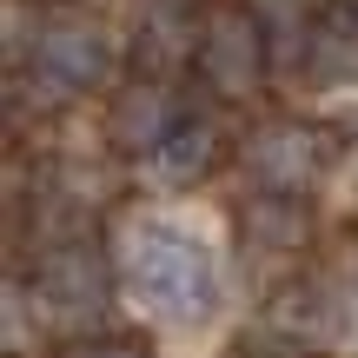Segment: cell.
Returning <instances> with one entry per match:
<instances>
[{"mask_svg":"<svg viewBox=\"0 0 358 358\" xmlns=\"http://www.w3.org/2000/svg\"><path fill=\"white\" fill-rule=\"evenodd\" d=\"M47 332H53V325H47V312L34 306L27 279H13V285H7V352H13V358L40 352V345H47Z\"/></svg>","mask_w":358,"mask_h":358,"instance_id":"obj_11","label":"cell"},{"mask_svg":"<svg viewBox=\"0 0 358 358\" xmlns=\"http://www.w3.org/2000/svg\"><path fill=\"white\" fill-rule=\"evenodd\" d=\"M179 7H192V0H179Z\"/></svg>","mask_w":358,"mask_h":358,"instance_id":"obj_16","label":"cell"},{"mask_svg":"<svg viewBox=\"0 0 358 358\" xmlns=\"http://www.w3.org/2000/svg\"><path fill=\"white\" fill-rule=\"evenodd\" d=\"M219 153H226V127H219L213 113H186V120L166 133V140H159V153L140 159V179H146L153 192L199 186V179L219 166Z\"/></svg>","mask_w":358,"mask_h":358,"instance_id":"obj_7","label":"cell"},{"mask_svg":"<svg viewBox=\"0 0 358 358\" xmlns=\"http://www.w3.org/2000/svg\"><path fill=\"white\" fill-rule=\"evenodd\" d=\"M27 292L47 312V325H60V332L80 338V332H93V325L106 319V306H113V292H120V266H113V252H100V239L40 245Z\"/></svg>","mask_w":358,"mask_h":358,"instance_id":"obj_3","label":"cell"},{"mask_svg":"<svg viewBox=\"0 0 358 358\" xmlns=\"http://www.w3.org/2000/svg\"><path fill=\"white\" fill-rule=\"evenodd\" d=\"M332 7H338V13H345V20H358V0H332Z\"/></svg>","mask_w":358,"mask_h":358,"instance_id":"obj_15","label":"cell"},{"mask_svg":"<svg viewBox=\"0 0 358 358\" xmlns=\"http://www.w3.org/2000/svg\"><path fill=\"white\" fill-rule=\"evenodd\" d=\"M266 60H272V40L252 13L232 0V7H213L199 20V47H192V73L206 80V93L226 106H245L259 100L266 87Z\"/></svg>","mask_w":358,"mask_h":358,"instance_id":"obj_4","label":"cell"},{"mask_svg":"<svg viewBox=\"0 0 358 358\" xmlns=\"http://www.w3.org/2000/svg\"><path fill=\"white\" fill-rule=\"evenodd\" d=\"M239 239L266 245V252H306L312 245V199H272V192H252L239 206Z\"/></svg>","mask_w":358,"mask_h":358,"instance_id":"obj_10","label":"cell"},{"mask_svg":"<svg viewBox=\"0 0 358 358\" xmlns=\"http://www.w3.org/2000/svg\"><path fill=\"white\" fill-rule=\"evenodd\" d=\"M292 60H299V80L312 93H358V20L319 13L292 40Z\"/></svg>","mask_w":358,"mask_h":358,"instance_id":"obj_8","label":"cell"},{"mask_svg":"<svg viewBox=\"0 0 358 358\" xmlns=\"http://www.w3.org/2000/svg\"><path fill=\"white\" fill-rule=\"evenodd\" d=\"M120 66H127V40H113L100 20H40L20 73H13L27 87L13 93H34L40 106H66V100H87V93H113Z\"/></svg>","mask_w":358,"mask_h":358,"instance_id":"obj_2","label":"cell"},{"mask_svg":"<svg viewBox=\"0 0 358 358\" xmlns=\"http://www.w3.org/2000/svg\"><path fill=\"white\" fill-rule=\"evenodd\" d=\"M325 279H332V312H338V352L358 358V252H345Z\"/></svg>","mask_w":358,"mask_h":358,"instance_id":"obj_12","label":"cell"},{"mask_svg":"<svg viewBox=\"0 0 358 358\" xmlns=\"http://www.w3.org/2000/svg\"><path fill=\"white\" fill-rule=\"evenodd\" d=\"M239 166L252 179V192L272 199H312L319 179L332 173V140L312 120H266L239 140Z\"/></svg>","mask_w":358,"mask_h":358,"instance_id":"obj_5","label":"cell"},{"mask_svg":"<svg viewBox=\"0 0 358 358\" xmlns=\"http://www.w3.org/2000/svg\"><path fill=\"white\" fill-rule=\"evenodd\" d=\"M239 7L252 13V20L266 27V34H292V40L306 34L312 20H319V13H312V7H319V0H239Z\"/></svg>","mask_w":358,"mask_h":358,"instance_id":"obj_14","label":"cell"},{"mask_svg":"<svg viewBox=\"0 0 358 358\" xmlns=\"http://www.w3.org/2000/svg\"><path fill=\"white\" fill-rule=\"evenodd\" d=\"M113 266H120V299L173 345L213 332L232 306L226 232L199 206L153 199L127 213L113 232Z\"/></svg>","mask_w":358,"mask_h":358,"instance_id":"obj_1","label":"cell"},{"mask_svg":"<svg viewBox=\"0 0 358 358\" xmlns=\"http://www.w3.org/2000/svg\"><path fill=\"white\" fill-rule=\"evenodd\" d=\"M60 358H153V345L140 332H80L60 345Z\"/></svg>","mask_w":358,"mask_h":358,"instance_id":"obj_13","label":"cell"},{"mask_svg":"<svg viewBox=\"0 0 358 358\" xmlns=\"http://www.w3.org/2000/svg\"><path fill=\"white\" fill-rule=\"evenodd\" d=\"M186 120V106H179V93L166 87V80H120L113 93H106V106H100V127H106V146L113 153H127L133 166L140 159H153L159 153V140Z\"/></svg>","mask_w":358,"mask_h":358,"instance_id":"obj_6","label":"cell"},{"mask_svg":"<svg viewBox=\"0 0 358 358\" xmlns=\"http://www.w3.org/2000/svg\"><path fill=\"white\" fill-rule=\"evenodd\" d=\"M192 47H199V20H192L179 0H146L140 27H133V40H127V66L140 80H166L179 60H192Z\"/></svg>","mask_w":358,"mask_h":358,"instance_id":"obj_9","label":"cell"}]
</instances>
